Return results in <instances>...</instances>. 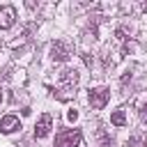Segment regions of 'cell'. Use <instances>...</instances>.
<instances>
[{"label":"cell","instance_id":"52a82bcc","mask_svg":"<svg viewBox=\"0 0 147 147\" xmlns=\"http://www.w3.org/2000/svg\"><path fill=\"white\" fill-rule=\"evenodd\" d=\"M18 129H21V119H18L16 115H5V117L0 119V131H2L5 136L14 133V131H18Z\"/></svg>","mask_w":147,"mask_h":147},{"label":"cell","instance_id":"9c48e42d","mask_svg":"<svg viewBox=\"0 0 147 147\" xmlns=\"http://www.w3.org/2000/svg\"><path fill=\"white\" fill-rule=\"evenodd\" d=\"M67 119H69V122H76V119H78V110H69V113H67Z\"/></svg>","mask_w":147,"mask_h":147},{"label":"cell","instance_id":"7a4b0ae2","mask_svg":"<svg viewBox=\"0 0 147 147\" xmlns=\"http://www.w3.org/2000/svg\"><path fill=\"white\" fill-rule=\"evenodd\" d=\"M83 140V133L78 129H69L55 136V147H78Z\"/></svg>","mask_w":147,"mask_h":147},{"label":"cell","instance_id":"277c9868","mask_svg":"<svg viewBox=\"0 0 147 147\" xmlns=\"http://www.w3.org/2000/svg\"><path fill=\"white\" fill-rule=\"evenodd\" d=\"M69 55H71L69 44H64V41H55V44L51 46V57H53V62H67Z\"/></svg>","mask_w":147,"mask_h":147},{"label":"cell","instance_id":"ba28073f","mask_svg":"<svg viewBox=\"0 0 147 147\" xmlns=\"http://www.w3.org/2000/svg\"><path fill=\"white\" fill-rule=\"evenodd\" d=\"M110 122H113L115 126H124V124H126V113H124L122 108H117V110L110 115Z\"/></svg>","mask_w":147,"mask_h":147},{"label":"cell","instance_id":"8fae6325","mask_svg":"<svg viewBox=\"0 0 147 147\" xmlns=\"http://www.w3.org/2000/svg\"><path fill=\"white\" fill-rule=\"evenodd\" d=\"M0 101H2V90H0Z\"/></svg>","mask_w":147,"mask_h":147},{"label":"cell","instance_id":"5b68a950","mask_svg":"<svg viewBox=\"0 0 147 147\" xmlns=\"http://www.w3.org/2000/svg\"><path fill=\"white\" fill-rule=\"evenodd\" d=\"M51 129H53V117L48 113H44L39 117V122L34 124V138H46L51 133Z\"/></svg>","mask_w":147,"mask_h":147},{"label":"cell","instance_id":"3957f363","mask_svg":"<svg viewBox=\"0 0 147 147\" xmlns=\"http://www.w3.org/2000/svg\"><path fill=\"white\" fill-rule=\"evenodd\" d=\"M108 99H110V90L108 87H96V90H90V94H87V101H90V106L94 110H101L108 103Z\"/></svg>","mask_w":147,"mask_h":147},{"label":"cell","instance_id":"6da1fadb","mask_svg":"<svg viewBox=\"0 0 147 147\" xmlns=\"http://www.w3.org/2000/svg\"><path fill=\"white\" fill-rule=\"evenodd\" d=\"M78 78H80V76H78L76 69H62V71H60V90H57V92H67V99L74 96V94H76L74 90H76V85H78Z\"/></svg>","mask_w":147,"mask_h":147},{"label":"cell","instance_id":"30bf717a","mask_svg":"<svg viewBox=\"0 0 147 147\" xmlns=\"http://www.w3.org/2000/svg\"><path fill=\"white\" fill-rule=\"evenodd\" d=\"M140 119L147 122V103H142V108H140Z\"/></svg>","mask_w":147,"mask_h":147},{"label":"cell","instance_id":"7c38bea8","mask_svg":"<svg viewBox=\"0 0 147 147\" xmlns=\"http://www.w3.org/2000/svg\"><path fill=\"white\" fill-rule=\"evenodd\" d=\"M145 147H147V140H145Z\"/></svg>","mask_w":147,"mask_h":147},{"label":"cell","instance_id":"8992f818","mask_svg":"<svg viewBox=\"0 0 147 147\" xmlns=\"http://www.w3.org/2000/svg\"><path fill=\"white\" fill-rule=\"evenodd\" d=\"M14 23H16V9L11 5L0 7V30H9Z\"/></svg>","mask_w":147,"mask_h":147}]
</instances>
